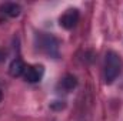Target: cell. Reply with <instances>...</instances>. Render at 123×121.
Segmentation results:
<instances>
[{
    "mask_svg": "<svg viewBox=\"0 0 123 121\" xmlns=\"http://www.w3.org/2000/svg\"><path fill=\"white\" fill-rule=\"evenodd\" d=\"M79 22V10L77 9H67L59 19V23L63 29L70 30L73 29Z\"/></svg>",
    "mask_w": 123,
    "mask_h": 121,
    "instance_id": "3957f363",
    "label": "cell"
},
{
    "mask_svg": "<svg viewBox=\"0 0 123 121\" xmlns=\"http://www.w3.org/2000/svg\"><path fill=\"white\" fill-rule=\"evenodd\" d=\"M25 70H26V64L23 63L22 59H14V60L10 63V67H9L10 76H13V77H20V76H23Z\"/></svg>",
    "mask_w": 123,
    "mask_h": 121,
    "instance_id": "5b68a950",
    "label": "cell"
},
{
    "mask_svg": "<svg viewBox=\"0 0 123 121\" xmlns=\"http://www.w3.org/2000/svg\"><path fill=\"white\" fill-rule=\"evenodd\" d=\"M59 86L62 87V90L64 91V93H69V91H72L73 88H76L77 80H76V77H73V76H66V77L60 81Z\"/></svg>",
    "mask_w": 123,
    "mask_h": 121,
    "instance_id": "52a82bcc",
    "label": "cell"
},
{
    "mask_svg": "<svg viewBox=\"0 0 123 121\" xmlns=\"http://www.w3.org/2000/svg\"><path fill=\"white\" fill-rule=\"evenodd\" d=\"M123 71L122 57L115 51H107L105 59V83L112 84Z\"/></svg>",
    "mask_w": 123,
    "mask_h": 121,
    "instance_id": "6da1fadb",
    "label": "cell"
},
{
    "mask_svg": "<svg viewBox=\"0 0 123 121\" xmlns=\"http://www.w3.org/2000/svg\"><path fill=\"white\" fill-rule=\"evenodd\" d=\"M3 60H4V53L0 51V61H3Z\"/></svg>",
    "mask_w": 123,
    "mask_h": 121,
    "instance_id": "ba28073f",
    "label": "cell"
},
{
    "mask_svg": "<svg viewBox=\"0 0 123 121\" xmlns=\"http://www.w3.org/2000/svg\"><path fill=\"white\" fill-rule=\"evenodd\" d=\"M1 10H3V13H4L6 16H9V17H17V16L20 14V11H22V7H20L19 4H16V3H6V4L1 7Z\"/></svg>",
    "mask_w": 123,
    "mask_h": 121,
    "instance_id": "8992f818",
    "label": "cell"
},
{
    "mask_svg": "<svg viewBox=\"0 0 123 121\" xmlns=\"http://www.w3.org/2000/svg\"><path fill=\"white\" fill-rule=\"evenodd\" d=\"M0 100H1V93H0Z\"/></svg>",
    "mask_w": 123,
    "mask_h": 121,
    "instance_id": "9c48e42d",
    "label": "cell"
},
{
    "mask_svg": "<svg viewBox=\"0 0 123 121\" xmlns=\"http://www.w3.org/2000/svg\"><path fill=\"white\" fill-rule=\"evenodd\" d=\"M44 74V67L42 64H36V66H27L25 73H23V77L27 83H37L42 80Z\"/></svg>",
    "mask_w": 123,
    "mask_h": 121,
    "instance_id": "277c9868",
    "label": "cell"
},
{
    "mask_svg": "<svg viewBox=\"0 0 123 121\" xmlns=\"http://www.w3.org/2000/svg\"><path fill=\"white\" fill-rule=\"evenodd\" d=\"M37 47L50 57L59 56V41L56 37H53L50 34H44V33L39 34L37 36Z\"/></svg>",
    "mask_w": 123,
    "mask_h": 121,
    "instance_id": "7a4b0ae2",
    "label": "cell"
}]
</instances>
